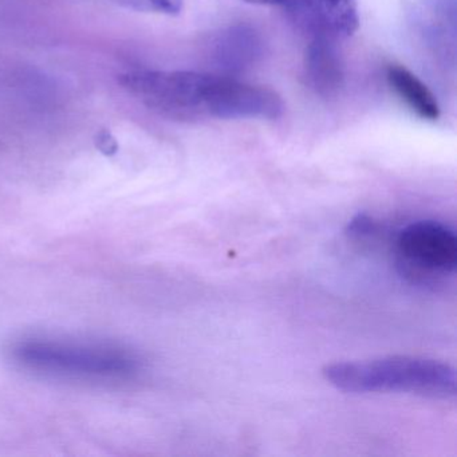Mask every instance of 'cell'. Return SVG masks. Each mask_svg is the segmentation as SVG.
<instances>
[{
	"label": "cell",
	"mask_w": 457,
	"mask_h": 457,
	"mask_svg": "<svg viewBox=\"0 0 457 457\" xmlns=\"http://www.w3.org/2000/svg\"><path fill=\"white\" fill-rule=\"evenodd\" d=\"M15 365L58 378L119 382L135 378L143 362L135 353L109 345L25 338L9 350Z\"/></svg>",
	"instance_id": "obj_1"
},
{
	"label": "cell",
	"mask_w": 457,
	"mask_h": 457,
	"mask_svg": "<svg viewBox=\"0 0 457 457\" xmlns=\"http://www.w3.org/2000/svg\"><path fill=\"white\" fill-rule=\"evenodd\" d=\"M322 373L328 384L342 392H400L443 400L456 395L454 368L429 358L395 355L337 362L326 366Z\"/></svg>",
	"instance_id": "obj_2"
},
{
	"label": "cell",
	"mask_w": 457,
	"mask_h": 457,
	"mask_svg": "<svg viewBox=\"0 0 457 457\" xmlns=\"http://www.w3.org/2000/svg\"><path fill=\"white\" fill-rule=\"evenodd\" d=\"M213 74L187 71H132L119 84L138 103L172 119L205 116V98Z\"/></svg>",
	"instance_id": "obj_3"
},
{
	"label": "cell",
	"mask_w": 457,
	"mask_h": 457,
	"mask_svg": "<svg viewBox=\"0 0 457 457\" xmlns=\"http://www.w3.org/2000/svg\"><path fill=\"white\" fill-rule=\"evenodd\" d=\"M397 251L403 263L420 274L449 275L456 271V235L438 221H416L401 229Z\"/></svg>",
	"instance_id": "obj_4"
},
{
	"label": "cell",
	"mask_w": 457,
	"mask_h": 457,
	"mask_svg": "<svg viewBox=\"0 0 457 457\" xmlns=\"http://www.w3.org/2000/svg\"><path fill=\"white\" fill-rule=\"evenodd\" d=\"M283 109L282 98L270 87L213 76L204 112L219 120H277Z\"/></svg>",
	"instance_id": "obj_5"
},
{
	"label": "cell",
	"mask_w": 457,
	"mask_h": 457,
	"mask_svg": "<svg viewBox=\"0 0 457 457\" xmlns=\"http://www.w3.org/2000/svg\"><path fill=\"white\" fill-rule=\"evenodd\" d=\"M294 22L310 38H347L358 30L357 0H285Z\"/></svg>",
	"instance_id": "obj_6"
},
{
	"label": "cell",
	"mask_w": 457,
	"mask_h": 457,
	"mask_svg": "<svg viewBox=\"0 0 457 457\" xmlns=\"http://www.w3.org/2000/svg\"><path fill=\"white\" fill-rule=\"evenodd\" d=\"M210 45L211 62L226 77L253 68L263 52L261 34L245 23L219 31Z\"/></svg>",
	"instance_id": "obj_7"
},
{
	"label": "cell",
	"mask_w": 457,
	"mask_h": 457,
	"mask_svg": "<svg viewBox=\"0 0 457 457\" xmlns=\"http://www.w3.org/2000/svg\"><path fill=\"white\" fill-rule=\"evenodd\" d=\"M337 41L310 38L304 53V79L310 89L323 98L338 95L344 87L345 68Z\"/></svg>",
	"instance_id": "obj_8"
},
{
	"label": "cell",
	"mask_w": 457,
	"mask_h": 457,
	"mask_svg": "<svg viewBox=\"0 0 457 457\" xmlns=\"http://www.w3.org/2000/svg\"><path fill=\"white\" fill-rule=\"evenodd\" d=\"M386 81L393 92L420 119L437 121L440 106L429 87L408 69L401 65H390L386 69Z\"/></svg>",
	"instance_id": "obj_9"
},
{
	"label": "cell",
	"mask_w": 457,
	"mask_h": 457,
	"mask_svg": "<svg viewBox=\"0 0 457 457\" xmlns=\"http://www.w3.org/2000/svg\"><path fill=\"white\" fill-rule=\"evenodd\" d=\"M121 9L148 14L170 15L175 17L183 10L184 0H112Z\"/></svg>",
	"instance_id": "obj_10"
},
{
	"label": "cell",
	"mask_w": 457,
	"mask_h": 457,
	"mask_svg": "<svg viewBox=\"0 0 457 457\" xmlns=\"http://www.w3.org/2000/svg\"><path fill=\"white\" fill-rule=\"evenodd\" d=\"M377 228H378V224L373 220V218L366 215V213H358L349 221L347 232L353 237H370L377 231Z\"/></svg>",
	"instance_id": "obj_11"
},
{
	"label": "cell",
	"mask_w": 457,
	"mask_h": 457,
	"mask_svg": "<svg viewBox=\"0 0 457 457\" xmlns=\"http://www.w3.org/2000/svg\"><path fill=\"white\" fill-rule=\"evenodd\" d=\"M96 146L106 156H113L119 151V143L109 130L101 129L95 138Z\"/></svg>",
	"instance_id": "obj_12"
},
{
	"label": "cell",
	"mask_w": 457,
	"mask_h": 457,
	"mask_svg": "<svg viewBox=\"0 0 457 457\" xmlns=\"http://www.w3.org/2000/svg\"><path fill=\"white\" fill-rule=\"evenodd\" d=\"M247 4H259V6H283L285 0H245Z\"/></svg>",
	"instance_id": "obj_13"
}]
</instances>
